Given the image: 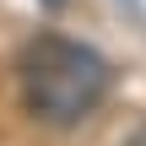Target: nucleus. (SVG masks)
I'll return each instance as SVG.
<instances>
[{"label":"nucleus","instance_id":"1","mask_svg":"<svg viewBox=\"0 0 146 146\" xmlns=\"http://www.w3.org/2000/svg\"><path fill=\"white\" fill-rule=\"evenodd\" d=\"M114 87V70L98 49L87 43H65V38H43L38 54L27 60L22 70V92H27V108L54 125V130H70L81 125Z\"/></svg>","mask_w":146,"mask_h":146},{"label":"nucleus","instance_id":"2","mask_svg":"<svg viewBox=\"0 0 146 146\" xmlns=\"http://www.w3.org/2000/svg\"><path fill=\"white\" fill-rule=\"evenodd\" d=\"M125 146H146V125H135V130L125 135Z\"/></svg>","mask_w":146,"mask_h":146},{"label":"nucleus","instance_id":"3","mask_svg":"<svg viewBox=\"0 0 146 146\" xmlns=\"http://www.w3.org/2000/svg\"><path fill=\"white\" fill-rule=\"evenodd\" d=\"M43 5H49V11H60V5H65V0H43Z\"/></svg>","mask_w":146,"mask_h":146}]
</instances>
